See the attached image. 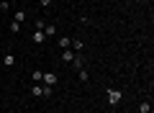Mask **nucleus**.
Here are the masks:
<instances>
[{
    "label": "nucleus",
    "instance_id": "obj_10",
    "mask_svg": "<svg viewBox=\"0 0 154 113\" xmlns=\"http://www.w3.org/2000/svg\"><path fill=\"white\" fill-rule=\"evenodd\" d=\"M139 113H152V103H149V100H144L141 105H139Z\"/></svg>",
    "mask_w": 154,
    "mask_h": 113
},
{
    "label": "nucleus",
    "instance_id": "obj_15",
    "mask_svg": "<svg viewBox=\"0 0 154 113\" xmlns=\"http://www.w3.org/2000/svg\"><path fill=\"white\" fill-rule=\"evenodd\" d=\"M0 11L8 13V11H11V3H8V0H0Z\"/></svg>",
    "mask_w": 154,
    "mask_h": 113
},
{
    "label": "nucleus",
    "instance_id": "obj_18",
    "mask_svg": "<svg viewBox=\"0 0 154 113\" xmlns=\"http://www.w3.org/2000/svg\"><path fill=\"white\" fill-rule=\"evenodd\" d=\"M8 3H11V5H13V3H18V0H8Z\"/></svg>",
    "mask_w": 154,
    "mask_h": 113
},
{
    "label": "nucleus",
    "instance_id": "obj_7",
    "mask_svg": "<svg viewBox=\"0 0 154 113\" xmlns=\"http://www.w3.org/2000/svg\"><path fill=\"white\" fill-rule=\"evenodd\" d=\"M54 33H57V26L54 23H46L44 26V36H54Z\"/></svg>",
    "mask_w": 154,
    "mask_h": 113
},
{
    "label": "nucleus",
    "instance_id": "obj_19",
    "mask_svg": "<svg viewBox=\"0 0 154 113\" xmlns=\"http://www.w3.org/2000/svg\"><path fill=\"white\" fill-rule=\"evenodd\" d=\"M51 3H59V0H51Z\"/></svg>",
    "mask_w": 154,
    "mask_h": 113
},
{
    "label": "nucleus",
    "instance_id": "obj_13",
    "mask_svg": "<svg viewBox=\"0 0 154 113\" xmlns=\"http://www.w3.org/2000/svg\"><path fill=\"white\" fill-rule=\"evenodd\" d=\"M41 87H44V98H51V95H54V87H51V85H41Z\"/></svg>",
    "mask_w": 154,
    "mask_h": 113
},
{
    "label": "nucleus",
    "instance_id": "obj_2",
    "mask_svg": "<svg viewBox=\"0 0 154 113\" xmlns=\"http://www.w3.org/2000/svg\"><path fill=\"white\" fill-rule=\"evenodd\" d=\"M57 82H59V77H57L54 72H46V75L41 77V85H51V87H54Z\"/></svg>",
    "mask_w": 154,
    "mask_h": 113
},
{
    "label": "nucleus",
    "instance_id": "obj_17",
    "mask_svg": "<svg viewBox=\"0 0 154 113\" xmlns=\"http://www.w3.org/2000/svg\"><path fill=\"white\" fill-rule=\"evenodd\" d=\"M38 3H41L44 8H49V5H51V0H38Z\"/></svg>",
    "mask_w": 154,
    "mask_h": 113
},
{
    "label": "nucleus",
    "instance_id": "obj_9",
    "mask_svg": "<svg viewBox=\"0 0 154 113\" xmlns=\"http://www.w3.org/2000/svg\"><path fill=\"white\" fill-rule=\"evenodd\" d=\"M13 21H16V23H23V21H26V13H23V11H16V13H13Z\"/></svg>",
    "mask_w": 154,
    "mask_h": 113
},
{
    "label": "nucleus",
    "instance_id": "obj_1",
    "mask_svg": "<svg viewBox=\"0 0 154 113\" xmlns=\"http://www.w3.org/2000/svg\"><path fill=\"white\" fill-rule=\"evenodd\" d=\"M121 90H116V87H108V103L110 105H118V103H121Z\"/></svg>",
    "mask_w": 154,
    "mask_h": 113
},
{
    "label": "nucleus",
    "instance_id": "obj_4",
    "mask_svg": "<svg viewBox=\"0 0 154 113\" xmlns=\"http://www.w3.org/2000/svg\"><path fill=\"white\" fill-rule=\"evenodd\" d=\"M31 39H33V44H44V41H46V36H44V31H38V28H33V33H31Z\"/></svg>",
    "mask_w": 154,
    "mask_h": 113
},
{
    "label": "nucleus",
    "instance_id": "obj_8",
    "mask_svg": "<svg viewBox=\"0 0 154 113\" xmlns=\"http://www.w3.org/2000/svg\"><path fill=\"white\" fill-rule=\"evenodd\" d=\"M41 77H44V72H41V70H33V72H31V80H33V85H36V82H41Z\"/></svg>",
    "mask_w": 154,
    "mask_h": 113
},
{
    "label": "nucleus",
    "instance_id": "obj_5",
    "mask_svg": "<svg viewBox=\"0 0 154 113\" xmlns=\"http://www.w3.org/2000/svg\"><path fill=\"white\" fill-rule=\"evenodd\" d=\"M82 49H85V44L80 41V39H72V52H75V54H82Z\"/></svg>",
    "mask_w": 154,
    "mask_h": 113
},
{
    "label": "nucleus",
    "instance_id": "obj_3",
    "mask_svg": "<svg viewBox=\"0 0 154 113\" xmlns=\"http://www.w3.org/2000/svg\"><path fill=\"white\" fill-rule=\"evenodd\" d=\"M75 57H77V54L69 52V49H64V52H62V62H64V64H72V62H75Z\"/></svg>",
    "mask_w": 154,
    "mask_h": 113
},
{
    "label": "nucleus",
    "instance_id": "obj_16",
    "mask_svg": "<svg viewBox=\"0 0 154 113\" xmlns=\"http://www.w3.org/2000/svg\"><path fill=\"white\" fill-rule=\"evenodd\" d=\"M11 31H13V33H18V31H21V23L13 21V23H11Z\"/></svg>",
    "mask_w": 154,
    "mask_h": 113
},
{
    "label": "nucleus",
    "instance_id": "obj_14",
    "mask_svg": "<svg viewBox=\"0 0 154 113\" xmlns=\"http://www.w3.org/2000/svg\"><path fill=\"white\" fill-rule=\"evenodd\" d=\"M77 80H82V82H88V72H85V67H82V70H77Z\"/></svg>",
    "mask_w": 154,
    "mask_h": 113
},
{
    "label": "nucleus",
    "instance_id": "obj_6",
    "mask_svg": "<svg viewBox=\"0 0 154 113\" xmlns=\"http://www.w3.org/2000/svg\"><path fill=\"white\" fill-rule=\"evenodd\" d=\"M31 95L33 98H44V87H41V82H36V85L31 87Z\"/></svg>",
    "mask_w": 154,
    "mask_h": 113
},
{
    "label": "nucleus",
    "instance_id": "obj_11",
    "mask_svg": "<svg viewBox=\"0 0 154 113\" xmlns=\"http://www.w3.org/2000/svg\"><path fill=\"white\" fill-rule=\"evenodd\" d=\"M59 46H62V49H69V46H72V39H69V36H62V39H59Z\"/></svg>",
    "mask_w": 154,
    "mask_h": 113
},
{
    "label": "nucleus",
    "instance_id": "obj_12",
    "mask_svg": "<svg viewBox=\"0 0 154 113\" xmlns=\"http://www.w3.org/2000/svg\"><path fill=\"white\" fill-rule=\"evenodd\" d=\"M3 62H5V67H13V64H16V57H13V54H5Z\"/></svg>",
    "mask_w": 154,
    "mask_h": 113
}]
</instances>
